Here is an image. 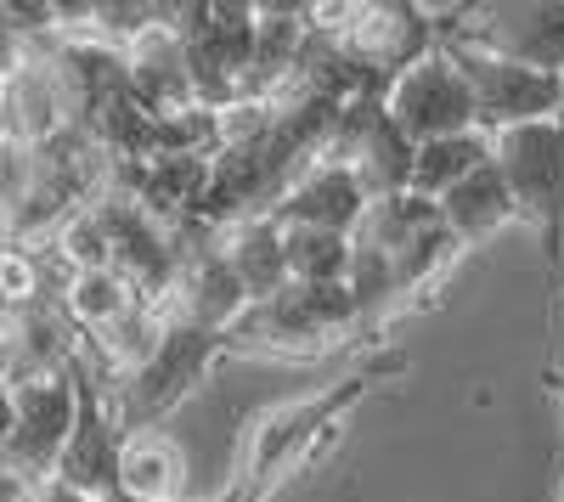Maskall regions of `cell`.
Wrapping results in <instances>:
<instances>
[{"label": "cell", "instance_id": "obj_10", "mask_svg": "<svg viewBox=\"0 0 564 502\" xmlns=\"http://www.w3.org/2000/svg\"><path fill=\"white\" fill-rule=\"evenodd\" d=\"M441 45V12L435 7H412V0H361L350 34L339 40V52L367 74L390 85L412 63H423Z\"/></svg>", "mask_w": 564, "mask_h": 502}, {"label": "cell", "instance_id": "obj_1", "mask_svg": "<svg viewBox=\"0 0 564 502\" xmlns=\"http://www.w3.org/2000/svg\"><path fill=\"white\" fill-rule=\"evenodd\" d=\"M350 249L367 254V260H379L384 265V283H390V316L417 299V294H430L446 271L457 265V243L452 232L441 226V209L430 198H417V193H395V198H372L361 226L350 232Z\"/></svg>", "mask_w": 564, "mask_h": 502}, {"label": "cell", "instance_id": "obj_17", "mask_svg": "<svg viewBox=\"0 0 564 502\" xmlns=\"http://www.w3.org/2000/svg\"><path fill=\"white\" fill-rule=\"evenodd\" d=\"M135 299H141V294L119 277V271H74V277L63 283V294H57L68 328H74L79 339H97L102 328H113ZM148 305H153V299H148Z\"/></svg>", "mask_w": 564, "mask_h": 502}, {"label": "cell", "instance_id": "obj_5", "mask_svg": "<svg viewBox=\"0 0 564 502\" xmlns=\"http://www.w3.org/2000/svg\"><path fill=\"white\" fill-rule=\"evenodd\" d=\"M68 379H74V429L63 440V458L52 485L79 496V502H108L119 496V451H124V424L113 413V390L108 373L85 356V345L68 356Z\"/></svg>", "mask_w": 564, "mask_h": 502}, {"label": "cell", "instance_id": "obj_2", "mask_svg": "<svg viewBox=\"0 0 564 502\" xmlns=\"http://www.w3.org/2000/svg\"><path fill=\"white\" fill-rule=\"evenodd\" d=\"M491 164L513 198V215L536 232L547 294H553L564 283V119L491 135Z\"/></svg>", "mask_w": 564, "mask_h": 502}, {"label": "cell", "instance_id": "obj_21", "mask_svg": "<svg viewBox=\"0 0 564 502\" xmlns=\"http://www.w3.org/2000/svg\"><path fill=\"white\" fill-rule=\"evenodd\" d=\"M12 435V384H0V446Z\"/></svg>", "mask_w": 564, "mask_h": 502}, {"label": "cell", "instance_id": "obj_4", "mask_svg": "<svg viewBox=\"0 0 564 502\" xmlns=\"http://www.w3.org/2000/svg\"><path fill=\"white\" fill-rule=\"evenodd\" d=\"M361 334V310L350 288H300L289 283L282 294L243 310L231 328V350H265V356H327Z\"/></svg>", "mask_w": 564, "mask_h": 502}, {"label": "cell", "instance_id": "obj_24", "mask_svg": "<svg viewBox=\"0 0 564 502\" xmlns=\"http://www.w3.org/2000/svg\"><path fill=\"white\" fill-rule=\"evenodd\" d=\"M558 119H564V113H558Z\"/></svg>", "mask_w": 564, "mask_h": 502}, {"label": "cell", "instance_id": "obj_8", "mask_svg": "<svg viewBox=\"0 0 564 502\" xmlns=\"http://www.w3.org/2000/svg\"><path fill=\"white\" fill-rule=\"evenodd\" d=\"M384 113H390V124L406 135L412 148L441 142V135L480 130L475 124V97H468V79L446 57V45H435L423 63H412L406 74H395L384 85Z\"/></svg>", "mask_w": 564, "mask_h": 502}, {"label": "cell", "instance_id": "obj_16", "mask_svg": "<svg viewBox=\"0 0 564 502\" xmlns=\"http://www.w3.org/2000/svg\"><path fill=\"white\" fill-rule=\"evenodd\" d=\"M486 164H491V135H480V130L441 135V142H423V148L412 153V181H406V193L441 204V198L457 187V181H468V175L486 170Z\"/></svg>", "mask_w": 564, "mask_h": 502}, {"label": "cell", "instance_id": "obj_18", "mask_svg": "<svg viewBox=\"0 0 564 502\" xmlns=\"http://www.w3.org/2000/svg\"><path fill=\"white\" fill-rule=\"evenodd\" d=\"M282 260H289V283H300V288H345L350 238L316 232V226H282Z\"/></svg>", "mask_w": 564, "mask_h": 502}, {"label": "cell", "instance_id": "obj_6", "mask_svg": "<svg viewBox=\"0 0 564 502\" xmlns=\"http://www.w3.org/2000/svg\"><path fill=\"white\" fill-rule=\"evenodd\" d=\"M446 57L457 63V74L468 79V97H475V124L480 135H502V130H520V124H542L564 113V79L525 68L513 57H497L486 45L463 40V34H441Z\"/></svg>", "mask_w": 564, "mask_h": 502}, {"label": "cell", "instance_id": "obj_7", "mask_svg": "<svg viewBox=\"0 0 564 502\" xmlns=\"http://www.w3.org/2000/svg\"><path fill=\"white\" fill-rule=\"evenodd\" d=\"M441 34H463L497 57L564 79V0H486L441 12Z\"/></svg>", "mask_w": 564, "mask_h": 502}, {"label": "cell", "instance_id": "obj_3", "mask_svg": "<svg viewBox=\"0 0 564 502\" xmlns=\"http://www.w3.org/2000/svg\"><path fill=\"white\" fill-rule=\"evenodd\" d=\"M220 356H231V339H226V334H209V328L181 323V316H164L159 350L141 361L135 373H124V379L108 384L124 435H135V429H164V418L198 395V384L215 373Z\"/></svg>", "mask_w": 564, "mask_h": 502}, {"label": "cell", "instance_id": "obj_23", "mask_svg": "<svg viewBox=\"0 0 564 502\" xmlns=\"http://www.w3.org/2000/svg\"><path fill=\"white\" fill-rule=\"evenodd\" d=\"M7 148H12V142H7V130H0V153H7Z\"/></svg>", "mask_w": 564, "mask_h": 502}, {"label": "cell", "instance_id": "obj_11", "mask_svg": "<svg viewBox=\"0 0 564 502\" xmlns=\"http://www.w3.org/2000/svg\"><path fill=\"white\" fill-rule=\"evenodd\" d=\"M74 124L68 113V97H63V79L45 57V45L23 57V68L12 79H0V130H7L12 148H45L52 135H63Z\"/></svg>", "mask_w": 564, "mask_h": 502}, {"label": "cell", "instance_id": "obj_12", "mask_svg": "<svg viewBox=\"0 0 564 502\" xmlns=\"http://www.w3.org/2000/svg\"><path fill=\"white\" fill-rule=\"evenodd\" d=\"M361 215H367L361 181L345 164H327V159L305 164L294 175V187L271 204L276 226H316V232H345V238L361 226Z\"/></svg>", "mask_w": 564, "mask_h": 502}, {"label": "cell", "instance_id": "obj_19", "mask_svg": "<svg viewBox=\"0 0 564 502\" xmlns=\"http://www.w3.org/2000/svg\"><path fill=\"white\" fill-rule=\"evenodd\" d=\"M547 305H553V339H558V368H547V384L564 395V283L547 294Z\"/></svg>", "mask_w": 564, "mask_h": 502}, {"label": "cell", "instance_id": "obj_15", "mask_svg": "<svg viewBox=\"0 0 564 502\" xmlns=\"http://www.w3.org/2000/svg\"><path fill=\"white\" fill-rule=\"evenodd\" d=\"M441 209V226L452 232V243L468 254V249H480V243H491L497 232H508L513 220V198H508V187H502V175H497V164H486V170H475L468 181H457V187L435 204Z\"/></svg>", "mask_w": 564, "mask_h": 502}, {"label": "cell", "instance_id": "obj_20", "mask_svg": "<svg viewBox=\"0 0 564 502\" xmlns=\"http://www.w3.org/2000/svg\"><path fill=\"white\" fill-rule=\"evenodd\" d=\"M23 57H29V45H23L7 23H0V79H12V74L23 68Z\"/></svg>", "mask_w": 564, "mask_h": 502}, {"label": "cell", "instance_id": "obj_22", "mask_svg": "<svg viewBox=\"0 0 564 502\" xmlns=\"http://www.w3.org/2000/svg\"><path fill=\"white\" fill-rule=\"evenodd\" d=\"M0 384H12V350H7V328H0Z\"/></svg>", "mask_w": 564, "mask_h": 502}, {"label": "cell", "instance_id": "obj_13", "mask_svg": "<svg viewBox=\"0 0 564 502\" xmlns=\"http://www.w3.org/2000/svg\"><path fill=\"white\" fill-rule=\"evenodd\" d=\"M215 249L226 254L231 277L243 283L249 305L271 299L289 288V260H282V226L271 215H249V220H231L215 232Z\"/></svg>", "mask_w": 564, "mask_h": 502}, {"label": "cell", "instance_id": "obj_9", "mask_svg": "<svg viewBox=\"0 0 564 502\" xmlns=\"http://www.w3.org/2000/svg\"><path fill=\"white\" fill-rule=\"evenodd\" d=\"M68 429H74V379H68V368L40 373V379H18L12 384V435H7V446H0V463L18 469L34 485H52Z\"/></svg>", "mask_w": 564, "mask_h": 502}, {"label": "cell", "instance_id": "obj_14", "mask_svg": "<svg viewBox=\"0 0 564 502\" xmlns=\"http://www.w3.org/2000/svg\"><path fill=\"white\" fill-rule=\"evenodd\" d=\"M119 496H130V502H186V451L170 429L124 435Z\"/></svg>", "mask_w": 564, "mask_h": 502}]
</instances>
